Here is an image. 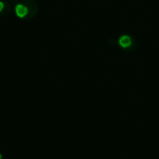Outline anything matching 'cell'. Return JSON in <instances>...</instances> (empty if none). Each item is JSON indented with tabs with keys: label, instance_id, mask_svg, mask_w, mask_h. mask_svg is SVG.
Here are the masks:
<instances>
[{
	"label": "cell",
	"instance_id": "277c9868",
	"mask_svg": "<svg viewBox=\"0 0 159 159\" xmlns=\"http://www.w3.org/2000/svg\"><path fill=\"white\" fill-rule=\"evenodd\" d=\"M0 159H2V155L0 154Z\"/></svg>",
	"mask_w": 159,
	"mask_h": 159
},
{
	"label": "cell",
	"instance_id": "3957f363",
	"mask_svg": "<svg viewBox=\"0 0 159 159\" xmlns=\"http://www.w3.org/2000/svg\"><path fill=\"white\" fill-rule=\"evenodd\" d=\"M3 7H4V4L0 1V11H2V9H3Z\"/></svg>",
	"mask_w": 159,
	"mask_h": 159
},
{
	"label": "cell",
	"instance_id": "6da1fadb",
	"mask_svg": "<svg viewBox=\"0 0 159 159\" xmlns=\"http://www.w3.org/2000/svg\"><path fill=\"white\" fill-rule=\"evenodd\" d=\"M15 12H16V14H17L19 17L22 18V17H24V16L27 15L28 9H27V7H26L24 5L19 4V5H17L16 7H15Z\"/></svg>",
	"mask_w": 159,
	"mask_h": 159
},
{
	"label": "cell",
	"instance_id": "7a4b0ae2",
	"mask_svg": "<svg viewBox=\"0 0 159 159\" xmlns=\"http://www.w3.org/2000/svg\"><path fill=\"white\" fill-rule=\"evenodd\" d=\"M119 45H120L122 48H129V47L131 46V39H130V37L128 36V35H123V36H121L120 39H119Z\"/></svg>",
	"mask_w": 159,
	"mask_h": 159
}]
</instances>
